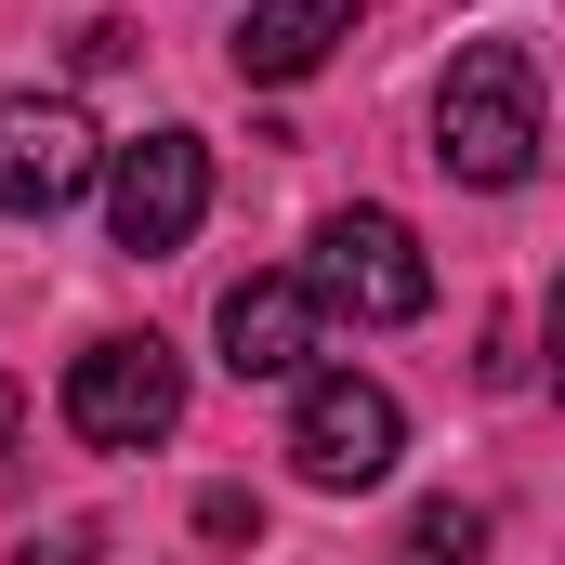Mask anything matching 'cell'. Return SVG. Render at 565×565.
Masks as SVG:
<instances>
[{
	"instance_id": "1",
	"label": "cell",
	"mask_w": 565,
	"mask_h": 565,
	"mask_svg": "<svg viewBox=\"0 0 565 565\" xmlns=\"http://www.w3.org/2000/svg\"><path fill=\"white\" fill-rule=\"evenodd\" d=\"M434 158L460 184H526L540 171V66H526V40H460V66L434 93Z\"/></svg>"
},
{
	"instance_id": "2",
	"label": "cell",
	"mask_w": 565,
	"mask_h": 565,
	"mask_svg": "<svg viewBox=\"0 0 565 565\" xmlns=\"http://www.w3.org/2000/svg\"><path fill=\"white\" fill-rule=\"evenodd\" d=\"M171 422H184V355H171L158 329H106V342L66 369V434H79V447L132 460V447H158Z\"/></svg>"
},
{
	"instance_id": "3",
	"label": "cell",
	"mask_w": 565,
	"mask_h": 565,
	"mask_svg": "<svg viewBox=\"0 0 565 565\" xmlns=\"http://www.w3.org/2000/svg\"><path fill=\"white\" fill-rule=\"evenodd\" d=\"M302 277H316L329 316H355V329H408V316L434 302V264H422V237H408L395 211H329Z\"/></svg>"
},
{
	"instance_id": "4",
	"label": "cell",
	"mask_w": 565,
	"mask_h": 565,
	"mask_svg": "<svg viewBox=\"0 0 565 565\" xmlns=\"http://www.w3.org/2000/svg\"><path fill=\"white\" fill-rule=\"evenodd\" d=\"M395 447H408V408H395L369 369H316V382H302V408H289V460H302V487H382Z\"/></svg>"
},
{
	"instance_id": "5",
	"label": "cell",
	"mask_w": 565,
	"mask_h": 565,
	"mask_svg": "<svg viewBox=\"0 0 565 565\" xmlns=\"http://www.w3.org/2000/svg\"><path fill=\"white\" fill-rule=\"evenodd\" d=\"M198 211H211V145L198 132H145L106 158V224H119V250L158 264V250H184L198 237Z\"/></svg>"
},
{
	"instance_id": "6",
	"label": "cell",
	"mask_w": 565,
	"mask_h": 565,
	"mask_svg": "<svg viewBox=\"0 0 565 565\" xmlns=\"http://www.w3.org/2000/svg\"><path fill=\"white\" fill-rule=\"evenodd\" d=\"M106 171V132L79 119V93H0V211H66Z\"/></svg>"
},
{
	"instance_id": "7",
	"label": "cell",
	"mask_w": 565,
	"mask_h": 565,
	"mask_svg": "<svg viewBox=\"0 0 565 565\" xmlns=\"http://www.w3.org/2000/svg\"><path fill=\"white\" fill-rule=\"evenodd\" d=\"M316 277H237L224 289V369L237 382H302V355H316Z\"/></svg>"
},
{
	"instance_id": "8",
	"label": "cell",
	"mask_w": 565,
	"mask_h": 565,
	"mask_svg": "<svg viewBox=\"0 0 565 565\" xmlns=\"http://www.w3.org/2000/svg\"><path fill=\"white\" fill-rule=\"evenodd\" d=\"M342 40H355V0H250V26H237V79L289 93V79H316Z\"/></svg>"
},
{
	"instance_id": "9",
	"label": "cell",
	"mask_w": 565,
	"mask_h": 565,
	"mask_svg": "<svg viewBox=\"0 0 565 565\" xmlns=\"http://www.w3.org/2000/svg\"><path fill=\"white\" fill-rule=\"evenodd\" d=\"M198 526H211V540H264V500H250V487H211Z\"/></svg>"
},
{
	"instance_id": "10",
	"label": "cell",
	"mask_w": 565,
	"mask_h": 565,
	"mask_svg": "<svg viewBox=\"0 0 565 565\" xmlns=\"http://www.w3.org/2000/svg\"><path fill=\"white\" fill-rule=\"evenodd\" d=\"M473 540H487V526H473L460 500H434V513H422V553H473Z\"/></svg>"
},
{
	"instance_id": "11",
	"label": "cell",
	"mask_w": 565,
	"mask_h": 565,
	"mask_svg": "<svg viewBox=\"0 0 565 565\" xmlns=\"http://www.w3.org/2000/svg\"><path fill=\"white\" fill-rule=\"evenodd\" d=\"M13 434H26V395H13V382H0V447H13Z\"/></svg>"
},
{
	"instance_id": "12",
	"label": "cell",
	"mask_w": 565,
	"mask_h": 565,
	"mask_svg": "<svg viewBox=\"0 0 565 565\" xmlns=\"http://www.w3.org/2000/svg\"><path fill=\"white\" fill-rule=\"evenodd\" d=\"M553 395H565V289H553Z\"/></svg>"
}]
</instances>
